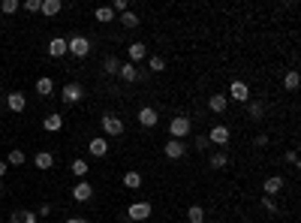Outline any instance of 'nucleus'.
Returning <instances> with one entry per match:
<instances>
[{
  "label": "nucleus",
  "instance_id": "43",
  "mask_svg": "<svg viewBox=\"0 0 301 223\" xmlns=\"http://www.w3.org/2000/svg\"><path fill=\"white\" fill-rule=\"evenodd\" d=\"M6 172H9V166H6V160H0V178H3Z\"/></svg>",
  "mask_w": 301,
  "mask_h": 223
},
{
  "label": "nucleus",
  "instance_id": "25",
  "mask_svg": "<svg viewBox=\"0 0 301 223\" xmlns=\"http://www.w3.org/2000/svg\"><path fill=\"white\" fill-rule=\"evenodd\" d=\"M60 9H63V3H60V0H42V9H39V12L51 18V15H57Z\"/></svg>",
  "mask_w": 301,
  "mask_h": 223
},
{
  "label": "nucleus",
  "instance_id": "19",
  "mask_svg": "<svg viewBox=\"0 0 301 223\" xmlns=\"http://www.w3.org/2000/svg\"><path fill=\"white\" fill-rule=\"evenodd\" d=\"M36 94H39V97H51V94H54V82H51L48 76L36 79Z\"/></svg>",
  "mask_w": 301,
  "mask_h": 223
},
{
  "label": "nucleus",
  "instance_id": "36",
  "mask_svg": "<svg viewBox=\"0 0 301 223\" xmlns=\"http://www.w3.org/2000/svg\"><path fill=\"white\" fill-rule=\"evenodd\" d=\"M127 9H130L127 0H115V3H112V12H127Z\"/></svg>",
  "mask_w": 301,
  "mask_h": 223
},
{
  "label": "nucleus",
  "instance_id": "31",
  "mask_svg": "<svg viewBox=\"0 0 301 223\" xmlns=\"http://www.w3.org/2000/svg\"><path fill=\"white\" fill-rule=\"evenodd\" d=\"M103 69H106V72H109V76H118V69H121V60H118V57H112V54H109V57H106V60H103Z\"/></svg>",
  "mask_w": 301,
  "mask_h": 223
},
{
  "label": "nucleus",
  "instance_id": "27",
  "mask_svg": "<svg viewBox=\"0 0 301 223\" xmlns=\"http://www.w3.org/2000/svg\"><path fill=\"white\" fill-rule=\"evenodd\" d=\"M118 21H121V27H127V30H130V27H139V15H136V12H130V9H127V12H121V18H118Z\"/></svg>",
  "mask_w": 301,
  "mask_h": 223
},
{
  "label": "nucleus",
  "instance_id": "9",
  "mask_svg": "<svg viewBox=\"0 0 301 223\" xmlns=\"http://www.w3.org/2000/svg\"><path fill=\"white\" fill-rule=\"evenodd\" d=\"M229 136H232V133H229L226 124H214L211 133H208V142H211V145H229Z\"/></svg>",
  "mask_w": 301,
  "mask_h": 223
},
{
  "label": "nucleus",
  "instance_id": "33",
  "mask_svg": "<svg viewBox=\"0 0 301 223\" xmlns=\"http://www.w3.org/2000/svg\"><path fill=\"white\" fill-rule=\"evenodd\" d=\"M262 112H265V106H262V103L247 100V115H250V118H262Z\"/></svg>",
  "mask_w": 301,
  "mask_h": 223
},
{
  "label": "nucleus",
  "instance_id": "11",
  "mask_svg": "<svg viewBox=\"0 0 301 223\" xmlns=\"http://www.w3.org/2000/svg\"><path fill=\"white\" fill-rule=\"evenodd\" d=\"M90 196H93V187H90V181L84 178V181H78L75 187H72V199L75 202H90Z\"/></svg>",
  "mask_w": 301,
  "mask_h": 223
},
{
  "label": "nucleus",
  "instance_id": "1",
  "mask_svg": "<svg viewBox=\"0 0 301 223\" xmlns=\"http://www.w3.org/2000/svg\"><path fill=\"white\" fill-rule=\"evenodd\" d=\"M190 130H193V124H190V118L187 115H178V118H172L169 121V133H172V139H187L190 136Z\"/></svg>",
  "mask_w": 301,
  "mask_h": 223
},
{
  "label": "nucleus",
  "instance_id": "30",
  "mask_svg": "<svg viewBox=\"0 0 301 223\" xmlns=\"http://www.w3.org/2000/svg\"><path fill=\"white\" fill-rule=\"evenodd\" d=\"M298 85H301V79H298V72H295V69L283 76V88H286V91H298Z\"/></svg>",
  "mask_w": 301,
  "mask_h": 223
},
{
  "label": "nucleus",
  "instance_id": "20",
  "mask_svg": "<svg viewBox=\"0 0 301 223\" xmlns=\"http://www.w3.org/2000/svg\"><path fill=\"white\" fill-rule=\"evenodd\" d=\"M33 163H36V169H51V166H54V154H51V151H39V154L33 157Z\"/></svg>",
  "mask_w": 301,
  "mask_h": 223
},
{
  "label": "nucleus",
  "instance_id": "42",
  "mask_svg": "<svg viewBox=\"0 0 301 223\" xmlns=\"http://www.w3.org/2000/svg\"><path fill=\"white\" fill-rule=\"evenodd\" d=\"M63 223H90V220H87V217H66Z\"/></svg>",
  "mask_w": 301,
  "mask_h": 223
},
{
  "label": "nucleus",
  "instance_id": "7",
  "mask_svg": "<svg viewBox=\"0 0 301 223\" xmlns=\"http://www.w3.org/2000/svg\"><path fill=\"white\" fill-rule=\"evenodd\" d=\"M118 76H121L124 82H130V85H133V82H142V79H145V72H142V69H139L136 63H130V60H127V63H121Z\"/></svg>",
  "mask_w": 301,
  "mask_h": 223
},
{
  "label": "nucleus",
  "instance_id": "28",
  "mask_svg": "<svg viewBox=\"0 0 301 223\" xmlns=\"http://www.w3.org/2000/svg\"><path fill=\"white\" fill-rule=\"evenodd\" d=\"M24 160H27V157H24V151H21V148H15V151H9V154H6V166H24Z\"/></svg>",
  "mask_w": 301,
  "mask_h": 223
},
{
  "label": "nucleus",
  "instance_id": "4",
  "mask_svg": "<svg viewBox=\"0 0 301 223\" xmlns=\"http://www.w3.org/2000/svg\"><path fill=\"white\" fill-rule=\"evenodd\" d=\"M226 100H235V103H247V100H250V88H247V82L235 79V82L229 85V94H226Z\"/></svg>",
  "mask_w": 301,
  "mask_h": 223
},
{
  "label": "nucleus",
  "instance_id": "26",
  "mask_svg": "<svg viewBox=\"0 0 301 223\" xmlns=\"http://www.w3.org/2000/svg\"><path fill=\"white\" fill-rule=\"evenodd\" d=\"M187 223H205V208L202 205H190L187 208Z\"/></svg>",
  "mask_w": 301,
  "mask_h": 223
},
{
  "label": "nucleus",
  "instance_id": "32",
  "mask_svg": "<svg viewBox=\"0 0 301 223\" xmlns=\"http://www.w3.org/2000/svg\"><path fill=\"white\" fill-rule=\"evenodd\" d=\"M148 66H151V72H163V69H166V60H163V54H151Z\"/></svg>",
  "mask_w": 301,
  "mask_h": 223
},
{
  "label": "nucleus",
  "instance_id": "12",
  "mask_svg": "<svg viewBox=\"0 0 301 223\" xmlns=\"http://www.w3.org/2000/svg\"><path fill=\"white\" fill-rule=\"evenodd\" d=\"M127 57H130V63H139V60H145V57H148V45H145V42H130V48H127Z\"/></svg>",
  "mask_w": 301,
  "mask_h": 223
},
{
  "label": "nucleus",
  "instance_id": "5",
  "mask_svg": "<svg viewBox=\"0 0 301 223\" xmlns=\"http://www.w3.org/2000/svg\"><path fill=\"white\" fill-rule=\"evenodd\" d=\"M127 217L136 220V223L148 220V217H151V202H145V199H142V202H133V205L127 208Z\"/></svg>",
  "mask_w": 301,
  "mask_h": 223
},
{
  "label": "nucleus",
  "instance_id": "38",
  "mask_svg": "<svg viewBox=\"0 0 301 223\" xmlns=\"http://www.w3.org/2000/svg\"><path fill=\"white\" fill-rule=\"evenodd\" d=\"M262 205H265V211H277V205H274V199H271V196H265V199H262Z\"/></svg>",
  "mask_w": 301,
  "mask_h": 223
},
{
  "label": "nucleus",
  "instance_id": "18",
  "mask_svg": "<svg viewBox=\"0 0 301 223\" xmlns=\"http://www.w3.org/2000/svg\"><path fill=\"white\" fill-rule=\"evenodd\" d=\"M280 190H283V178H280V175H271V178L265 181V187H262L265 196H274V193H280Z\"/></svg>",
  "mask_w": 301,
  "mask_h": 223
},
{
  "label": "nucleus",
  "instance_id": "3",
  "mask_svg": "<svg viewBox=\"0 0 301 223\" xmlns=\"http://www.w3.org/2000/svg\"><path fill=\"white\" fill-rule=\"evenodd\" d=\"M66 51L72 57H87L90 54V39L87 36H72V39H66Z\"/></svg>",
  "mask_w": 301,
  "mask_h": 223
},
{
  "label": "nucleus",
  "instance_id": "22",
  "mask_svg": "<svg viewBox=\"0 0 301 223\" xmlns=\"http://www.w3.org/2000/svg\"><path fill=\"white\" fill-rule=\"evenodd\" d=\"M93 18H96L99 24H112V21H115V12H112V6H96Z\"/></svg>",
  "mask_w": 301,
  "mask_h": 223
},
{
  "label": "nucleus",
  "instance_id": "13",
  "mask_svg": "<svg viewBox=\"0 0 301 223\" xmlns=\"http://www.w3.org/2000/svg\"><path fill=\"white\" fill-rule=\"evenodd\" d=\"M6 106H9V112H24V106H27V97L21 94V91H12L9 97H6Z\"/></svg>",
  "mask_w": 301,
  "mask_h": 223
},
{
  "label": "nucleus",
  "instance_id": "15",
  "mask_svg": "<svg viewBox=\"0 0 301 223\" xmlns=\"http://www.w3.org/2000/svg\"><path fill=\"white\" fill-rule=\"evenodd\" d=\"M208 106H211V112H214V115H223V112L229 109V100H226V94H211Z\"/></svg>",
  "mask_w": 301,
  "mask_h": 223
},
{
  "label": "nucleus",
  "instance_id": "16",
  "mask_svg": "<svg viewBox=\"0 0 301 223\" xmlns=\"http://www.w3.org/2000/svg\"><path fill=\"white\" fill-rule=\"evenodd\" d=\"M48 54H51V57H63V54H66V39H63V36H54V39L48 42Z\"/></svg>",
  "mask_w": 301,
  "mask_h": 223
},
{
  "label": "nucleus",
  "instance_id": "8",
  "mask_svg": "<svg viewBox=\"0 0 301 223\" xmlns=\"http://www.w3.org/2000/svg\"><path fill=\"white\" fill-rule=\"evenodd\" d=\"M81 97H84V88H81L78 82H66V85H63V97H60L63 103H69V106H72V103H78Z\"/></svg>",
  "mask_w": 301,
  "mask_h": 223
},
{
  "label": "nucleus",
  "instance_id": "21",
  "mask_svg": "<svg viewBox=\"0 0 301 223\" xmlns=\"http://www.w3.org/2000/svg\"><path fill=\"white\" fill-rule=\"evenodd\" d=\"M124 187H127V190H139V187H142V172L130 169V172L124 175Z\"/></svg>",
  "mask_w": 301,
  "mask_h": 223
},
{
  "label": "nucleus",
  "instance_id": "40",
  "mask_svg": "<svg viewBox=\"0 0 301 223\" xmlns=\"http://www.w3.org/2000/svg\"><path fill=\"white\" fill-rule=\"evenodd\" d=\"M286 160H289L292 166H298V154H295V151H286Z\"/></svg>",
  "mask_w": 301,
  "mask_h": 223
},
{
  "label": "nucleus",
  "instance_id": "44",
  "mask_svg": "<svg viewBox=\"0 0 301 223\" xmlns=\"http://www.w3.org/2000/svg\"><path fill=\"white\" fill-rule=\"evenodd\" d=\"M0 193H3V184H0Z\"/></svg>",
  "mask_w": 301,
  "mask_h": 223
},
{
  "label": "nucleus",
  "instance_id": "41",
  "mask_svg": "<svg viewBox=\"0 0 301 223\" xmlns=\"http://www.w3.org/2000/svg\"><path fill=\"white\" fill-rule=\"evenodd\" d=\"M48 214H51V205H42V208H39V214H36V217H48Z\"/></svg>",
  "mask_w": 301,
  "mask_h": 223
},
{
  "label": "nucleus",
  "instance_id": "23",
  "mask_svg": "<svg viewBox=\"0 0 301 223\" xmlns=\"http://www.w3.org/2000/svg\"><path fill=\"white\" fill-rule=\"evenodd\" d=\"M42 127H45V130H48V133H57V130H60V127H63V118H60V115H57V112H51V115H48V118H45V121H42Z\"/></svg>",
  "mask_w": 301,
  "mask_h": 223
},
{
  "label": "nucleus",
  "instance_id": "14",
  "mask_svg": "<svg viewBox=\"0 0 301 223\" xmlns=\"http://www.w3.org/2000/svg\"><path fill=\"white\" fill-rule=\"evenodd\" d=\"M87 148H90L93 157H106V154H109V139H106V136H93Z\"/></svg>",
  "mask_w": 301,
  "mask_h": 223
},
{
  "label": "nucleus",
  "instance_id": "45",
  "mask_svg": "<svg viewBox=\"0 0 301 223\" xmlns=\"http://www.w3.org/2000/svg\"><path fill=\"white\" fill-rule=\"evenodd\" d=\"M211 223H217V220H211Z\"/></svg>",
  "mask_w": 301,
  "mask_h": 223
},
{
  "label": "nucleus",
  "instance_id": "39",
  "mask_svg": "<svg viewBox=\"0 0 301 223\" xmlns=\"http://www.w3.org/2000/svg\"><path fill=\"white\" fill-rule=\"evenodd\" d=\"M253 145H259V148H265V145H268V136H265V133H262V136H256V139H253Z\"/></svg>",
  "mask_w": 301,
  "mask_h": 223
},
{
  "label": "nucleus",
  "instance_id": "24",
  "mask_svg": "<svg viewBox=\"0 0 301 223\" xmlns=\"http://www.w3.org/2000/svg\"><path fill=\"white\" fill-rule=\"evenodd\" d=\"M39 217L33 214V211H27V208H21V211H15L12 217H9V223H36Z\"/></svg>",
  "mask_w": 301,
  "mask_h": 223
},
{
  "label": "nucleus",
  "instance_id": "17",
  "mask_svg": "<svg viewBox=\"0 0 301 223\" xmlns=\"http://www.w3.org/2000/svg\"><path fill=\"white\" fill-rule=\"evenodd\" d=\"M69 172H72L78 181H84V178H87V172H90V166H87V160H81V157H78V160H72Z\"/></svg>",
  "mask_w": 301,
  "mask_h": 223
},
{
  "label": "nucleus",
  "instance_id": "2",
  "mask_svg": "<svg viewBox=\"0 0 301 223\" xmlns=\"http://www.w3.org/2000/svg\"><path fill=\"white\" fill-rule=\"evenodd\" d=\"M99 127H103V133H106V139H118V136L124 133V121H121L118 115H103V121H99Z\"/></svg>",
  "mask_w": 301,
  "mask_h": 223
},
{
  "label": "nucleus",
  "instance_id": "6",
  "mask_svg": "<svg viewBox=\"0 0 301 223\" xmlns=\"http://www.w3.org/2000/svg\"><path fill=\"white\" fill-rule=\"evenodd\" d=\"M163 154H166L169 160H181V157L187 154V142H181V139H169V142L163 145Z\"/></svg>",
  "mask_w": 301,
  "mask_h": 223
},
{
  "label": "nucleus",
  "instance_id": "37",
  "mask_svg": "<svg viewBox=\"0 0 301 223\" xmlns=\"http://www.w3.org/2000/svg\"><path fill=\"white\" fill-rule=\"evenodd\" d=\"M208 145H211L208 136H196V148H199V151H208Z\"/></svg>",
  "mask_w": 301,
  "mask_h": 223
},
{
  "label": "nucleus",
  "instance_id": "29",
  "mask_svg": "<svg viewBox=\"0 0 301 223\" xmlns=\"http://www.w3.org/2000/svg\"><path fill=\"white\" fill-rule=\"evenodd\" d=\"M226 163H229L226 151H214L211 154V169H226Z\"/></svg>",
  "mask_w": 301,
  "mask_h": 223
},
{
  "label": "nucleus",
  "instance_id": "35",
  "mask_svg": "<svg viewBox=\"0 0 301 223\" xmlns=\"http://www.w3.org/2000/svg\"><path fill=\"white\" fill-rule=\"evenodd\" d=\"M24 9H27V12H39V9H42V0H24Z\"/></svg>",
  "mask_w": 301,
  "mask_h": 223
},
{
  "label": "nucleus",
  "instance_id": "10",
  "mask_svg": "<svg viewBox=\"0 0 301 223\" xmlns=\"http://www.w3.org/2000/svg\"><path fill=\"white\" fill-rule=\"evenodd\" d=\"M139 124H142V127H148V130H151V127H157V124H160V112H157L154 106L139 109Z\"/></svg>",
  "mask_w": 301,
  "mask_h": 223
},
{
  "label": "nucleus",
  "instance_id": "34",
  "mask_svg": "<svg viewBox=\"0 0 301 223\" xmlns=\"http://www.w3.org/2000/svg\"><path fill=\"white\" fill-rule=\"evenodd\" d=\"M0 12H6V15L18 12V0H3V3H0Z\"/></svg>",
  "mask_w": 301,
  "mask_h": 223
}]
</instances>
